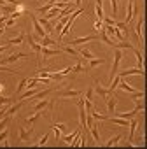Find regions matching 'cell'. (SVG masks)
<instances>
[{
  "instance_id": "6da1fadb",
  "label": "cell",
  "mask_w": 147,
  "mask_h": 149,
  "mask_svg": "<svg viewBox=\"0 0 147 149\" xmlns=\"http://www.w3.org/2000/svg\"><path fill=\"white\" fill-rule=\"evenodd\" d=\"M121 58H123V53H121V49H116V51H114V65H112V68H110V81H112V77L116 76V74H117V70H119Z\"/></svg>"
},
{
  "instance_id": "7a4b0ae2",
  "label": "cell",
  "mask_w": 147,
  "mask_h": 149,
  "mask_svg": "<svg viewBox=\"0 0 147 149\" xmlns=\"http://www.w3.org/2000/svg\"><path fill=\"white\" fill-rule=\"evenodd\" d=\"M37 19H39V23H40V26H42V28L46 30V33H47V35L54 32V25L51 23V19H47L46 16H40V18H37Z\"/></svg>"
},
{
  "instance_id": "3957f363",
  "label": "cell",
  "mask_w": 147,
  "mask_h": 149,
  "mask_svg": "<svg viewBox=\"0 0 147 149\" xmlns=\"http://www.w3.org/2000/svg\"><path fill=\"white\" fill-rule=\"evenodd\" d=\"M93 40H98V35H96V33H95V35H88V37H81V39H74V40H70L68 44L77 46V44H86V42H93Z\"/></svg>"
},
{
  "instance_id": "277c9868",
  "label": "cell",
  "mask_w": 147,
  "mask_h": 149,
  "mask_svg": "<svg viewBox=\"0 0 147 149\" xmlns=\"http://www.w3.org/2000/svg\"><path fill=\"white\" fill-rule=\"evenodd\" d=\"M105 100H107V109H109V114H112V116H114V114H116V100H117V98H116L112 93H109V95L105 97Z\"/></svg>"
},
{
  "instance_id": "5b68a950",
  "label": "cell",
  "mask_w": 147,
  "mask_h": 149,
  "mask_svg": "<svg viewBox=\"0 0 147 149\" xmlns=\"http://www.w3.org/2000/svg\"><path fill=\"white\" fill-rule=\"evenodd\" d=\"M21 58H26V54H25V53H16V54H11L9 58H2V60H0V65H6V63H14V61L21 60Z\"/></svg>"
},
{
  "instance_id": "8992f818",
  "label": "cell",
  "mask_w": 147,
  "mask_h": 149,
  "mask_svg": "<svg viewBox=\"0 0 147 149\" xmlns=\"http://www.w3.org/2000/svg\"><path fill=\"white\" fill-rule=\"evenodd\" d=\"M32 23H33V30H35V33L42 39V37H46L47 33H46V30L40 26V23H39V19H37V16H32Z\"/></svg>"
},
{
  "instance_id": "52a82bcc",
  "label": "cell",
  "mask_w": 147,
  "mask_h": 149,
  "mask_svg": "<svg viewBox=\"0 0 147 149\" xmlns=\"http://www.w3.org/2000/svg\"><path fill=\"white\" fill-rule=\"evenodd\" d=\"M60 53H61V49H49V47H46V46H42V49H40L42 60H46V58H49V56H56V54H60Z\"/></svg>"
},
{
  "instance_id": "ba28073f",
  "label": "cell",
  "mask_w": 147,
  "mask_h": 149,
  "mask_svg": "<svg viewBox=\"0 0 147 149\" xmlns=\"http://www.w3.org/2000/svg\"><path fill=\"white\" fill-rule=\"evenodd\" d=\"M26 39H28V44H30V47H32V51H33V53H37V54L40 56V49H42V46H40L39 42H35V40H33V37H32L30 33L26 35Z\"/></svg>"
},
{
  "instance_id": "9c48e42d",
  "label": "cell",
  "mask_w": 147,
  "mask_h": 149,
  "mask_svg": "<svg viewBox=\"0 0 147 149\" xmlns=\"http://www.w3.org/2000/svg\"><path fill=\"white\" fill-rule=\"evenodd\" d=\"M83 91L81 90H63L60 91V97H70V98H76V97H81Z\"/></svg>"
},
{
  "instance_id": "30bf717a",
  "label": "cell",
  "mask_w": 147,
  "mask_h": 149,
  "mask_svg": "<svg viewBox=\"0 0 147 149\" xmlns=\"http://www.w3.org/2000/svg\"><path fill=\"white\" fill-rule=\"evenodd\" d=\"M135 16V2H133V0H128V13H126V25L131 21V18Z\"/></svg>"
},
{
  "instance_id": "8fae6325",
  "label": "cell",
  "mask_w": 147,
  "mask_h": 149,
  "mask_svg": "<svg viewBox=\"0 0 147 149\" xmlns=\"http://www.w3.org/2000/svg\"><path fill=\"white\" fill-rule=\"evenodd\" d=\"M135 74H140V76H144L145 72H144V68H138V67H137V68H128V70L121 72L119 76H121V77H126V76H135Z\"/></svg>"
},
{
  "instance_id": "7c38bea8",
  "label": "cell",
  "mask_w": 147,
  "mask_h": 149,
  "mask_svg": "<svg viewBox=\"0 0 147 149\" xmlns=\"http://www.w3.org/2000/svg\"><path fill=\"white\" fill-rule=\"evenodd\" d=\"M26 84H28V79L26 77H21L19 79V84H18V88H16V93H14V98H18L19 95H21V91L26 88Z\"/></svg>"
},
{
  "instance_id": "4fadbf2b",
  "label": "cell",
  "mask_w": 147,
  "mask_h": 149,
  "mask_svg": "<svg viewBox=\"0 0 147 149\" xmlns=\"http://www.w3.org/2000/svg\"><path fill=\"white\" fill-rule=\"evenodd\" d=\"M25 39H26V33H25V32H21L16 39H9L6 44H9V46H11V44H18V46H19V44H23V40H25Z\"/></svg>"
},
{
  "instance_id": "5bb4252c",
  "label": "cell",
  "mask_w": 147,
  "mask_h": 149,
  "mask_svg": "<svg viewBox=\"0 0 147 149\" xmlns=\"http://www.w3.org/2000/svg\"><path fill=\"white\" fill-rule=\"evenodd\" d=\"M117 88H119V90H123V91H128V93H133V91H135V88H133V86H130V84H128L123 77H121V81H119Z\"/></svg>"
},
{
  "instance_id": "9a60e30c",
  "label": "cell",
  "mask_w": 147,
  "mask_h": 149,
  "mask_svg": "<svg viewBox=\"0 0 147 149\" xmlns=\"http://www.w3.org/2000/svg\"><path fill=\"white\" fill-rule=\"evenodd\" d=\"M81 130H83V126L79 125V128L76 130V133H72V135H65V137H60V140H63L65 144H72V140H74V139H76V135H77V133H79Z\"/></svg>"
},
{
  "instance_id": "2e32d148",
  "label": "cell",
  "mask_w": 147,
  "mask_h": 149,
  "mask_svg": "<svg viewBox=\"0 0 147 149\" xmlns=\"http://www.w3.org/2000/svg\"><path fill=\"white\" fill-rule=\"evenodd\" d=\"M137 126H138V121L135 119V118H131L130 119V140H133V135H135V132H137Z\"/></svg>"
},
{
  "instance_id": "e0dca14e",
  "label": "cell",
  "mask_w": 147,
  "mask_h": 149,
  "mask_svg": "<svg viewBox=\"0 0 147 149\" xmlns=\"http://www.w3.org/2000/svg\"><path fill=\"white\" fill-rule=\"evenodd\" d=\"M40 44H42V46H46V47H51V46H54V44H56V40H54L51 35H46V37H42V39H40Z\"/></svg>"
},
{
  "instance_id": "ac0fdd59",
  "label": "cell",
  "mask_w": 147,
  "mask_h": 149,
  "mask_svg": "<svg viewBox=\"0 0 147 149\" xmlns=\"http://www.w3.org/2000/svg\"><path fill=\"white\" fill-rule=\"evenodd\" d=\"M110 47H114V49H124V47L133 49V44H130V42H112Z\"/></svg>"
},
{
  "instance_id": "d6986e66",
  "label": "cell",
  "mask_w": 147,
  "mask_h": 149,
  "mask_svg": "<svg viewBox=\"0 0 147 149\" xmlns=\"http://www.w3.org/2000/svg\"><path fill=\"white\" fill-rule=\"evenodd\" d=\"M30 135H32V128L26 132L25 128H19V142H25V140H28L30 139Z\"/></svg>"
},
{
  "instance_id": "ffe728a7",
  "label": "cell",
  "mask_w": 147,
  "mask_h": 149,
  "mask_svg": "<svg viewBox=\"0 0 147 149\" xmlns=\"http://www.w3.org/2000/svg\"><path fill=\"white\" fill-rule=\"evenodd\" d=\"M93 90H95V91H96V93H98V95H100L102 98H105V97L109 95V90H105V88H103V86H100L98 83H96V86H95Z\"/></svg>"
},
{
  "instance_id": "44dd1931",
  "label": "cell",
  "mask_w": 147,
  "mask_h": 149,
  "mask_svg": "<svg viewBox=\"0 0 147 149\" xmlns=\"http://www.w3.org/2000/svg\"><path fill=\"white\" fill-rule=\"evenodd\" d=\"M142 25H144V16H140V19H138V23H137V35L140 37V40L144 42V35H142Z\"/></svg>"
},
{
  "instance_id": "7402d4cb",
  "label": "cell",
  "mask_w": 147,
  "mask_h": 149,
  "mask_svg": "<svg viewBox=\"0 0 147 149\" xmlns=\"http://www.w3.org/2000/svg\"><path fill=\"white\" fill-rule=\"evenodd\" d=\"M102 63H105V58H93V60H89V63H88V70L89 68H93V67H96V65H102Z\"/></svg>"
},
{
  "instance_id": "603a6c76",
  "label": "cell",
  "mask_w": 147,
  "mask_h": 149,
  "mask_svg": "<svg viewBox=\"0 0 147 149\" xmlns=\"http://www.w3.org/2000/svg\"><path fill=\"white\" fill-rule=\"evenodd\" d=\"M35 93H37V88H30V90H28L26 93H23V95H19L18 98H19V100H26V98H30V97H33Z\"/></svg>"
},
{
  "instance_id": "cb8c5ba5",
  "label": "cell",
  "mask_w": 147,
  "mask_h": 149,
  "mask_svg": "<svg viewBox=\"0 0 147 149\" xmlns=\"http://www.w3.org/2000/svg\"><path fill=\"white\" fill-rule=\"evenodd\" d=\"M46 107H49V100H42V102H37L35 104V107H33V111L37 112V111H44Z\"/></svg>"
},
{
  "instance_id": "d4e9b609",
  "label": "cell",
  "mask_w": 147,
  "mask_h": 149,
  "mask_svg": "<svg viewBox=\"0 0 147 149\" xmlns=\"http://www.w3.org/2000/svg\"><path fill=\"white\" fill-rule=\"evenodd\" d=\"M40 116H42V114H40V111H37V112H35L33 116H30V118L26 119V123H28V125L32 126V125H35V123H37V121L40 119Z\"/></svg>"
},
{
  "instance_id": "484cf974",
  "label": "cell",
  "mask_w": 147,
  "mask_h": 149,
  "mask_svg": "<svg viewBox=\"0 0 147 149\" xmlns=\"http://www.w3.org/2000/svg\"><path fill=\"white\" fill-rule=\"evenodd\" d=\"M89 132H91V135H93L95 142H96V144H100V132H98V126H95V125H93V126L89 128Z\"/></svg>"
},
{
  "instance_id": "4316f807",
  "label": "cell",
  "mask_w": 147,
  "mask_h": 149,
  "mask_svg": "<svg viewBox=\"0 0 147 149\" xmlns=\"http://www.w3.org/2000/svg\"><path fill=\"white\" fill-rule=\"evenodd\" d=\"M21 107H23V100H19V102H18L16 105H12L11 109H7V114H9V116H12V114H14V112H18V111L21 109Z\"/></svg>"
},
{
  "instance_id": "83f0119b",
  "label": "cell",
  "mask_w": 147,
  "mask_h": 149,
  "mask_svg": "<svg viewBox=\"0 0 147 149\" xmlns=\"http://www.w3.org/2000/svg\"><path fill=\"white\" fill-rule=\"evenodd\" d=\"M81 56H83V58H86V60H93V58H95V54H93V53H91L88 47L81 49Z\"/></svg>"
},
{
  "instance_id": "f1b7e54d",
  "label": "cell",
  "mask_w": 147,
  "mask_h": 149,
  "mask_svg": "<svg viewBox=\"0 0 147 149\" xmlns=\"http://www.w3.org/2000/svg\"><path fill=\"white\" fill-rule=\"evenodd\" d=\"M121 139H123V135L119 133V135H116V137H112V139H110L109 142H105V146H107V147H112V146H116V144H117V142H119Z\"/></svg>"
},
{
  "instance_id": "f546056e",
  "label": "cell",
  "mask_w": 147,
  "mask_h": 149,
  "mask_svg": "<svg viewBox=\"0 0 147 149\" xmlns=\"http://www.w3.org/2000/svg\"><path fill=\"white\" fill-rule=\"evenodd\" d=\"M16 98H14V95L12 97H4V95H0V105H4V104H12Z\"/></svg>"
},
{
  "instance_id": "4dcf8cb0",
  "label": "cell",
  "mask_w": 147,
  "mask_h": 149,
  "mask_svg": "<svg viewBox=\"0 0 147 149\" xmlns=\"http://www.w3.org/2000/svg\"><path fill=\"white\" fill-rule=\"evenodd\" d=\"M81 70H83V58H77V63L72 67V72L77 74V72H81Z\"/></svg>"
},
{
  "instance_id": "1f68e13d",
  "label": "cell",
  "mask_w": 147,
  "mask_h": 149,
  "mask_svg": "<svg viewBox=\"0 0 147 149\" xmlns=\"http://www.w3.org/2000/svg\"><path fill=\"white\" fill-rule=\"evenodd\" d=\"M133 51H135V54H137V63H138V68H142V63H144V56H142V53H140L138 49H135V47H133Z\"/></svg>"
},
{
  "instance_id": "d6a6232c",
  "label": "cell",
  "mask_w": 147,
  "mask_h": 149,
  "mask_svg": "<svg viewBox=\"0 0 147 149\" xmlns=\"http://www.w3.org/2000/svg\"><path fill=\"white\" fill-rule=\"evenodd\" d=\"M84 105H86L84 109H86V112H88V114H91V112L95 111V105H93V102H91V100H84Z\"/></svg>"
},
{
  "instance_id": "836d02e7",
  "label": "cell",
  "mask_w": 147,
  "mask_h": 149,
  "mask_svg": "<svg viewBox=\"0 0 147 149\" xmlns=\"http://www.w3.org/2000/svg\"><path fill=\"white\" fill-rule=\"evenodd\" d=\"M61 51H65V53H68V54H72V56H76V58L79 56V53H77L76 49H72L70 46H63V49H61Z\"/></svg>"
},
{
  "instance_id": "e575fe53",
  "label": "cell",
  "mask_w": 147,
  "mask_h": 149,
  "mask_svg": "<svg viewBox=\"0 0 147 149\" xmlns=\"http://www.w3.org/2000/svg\"><path fill=\"white\" fill-rule=\"evenodd\" d=\"M103 25H109V26H116V21L114 19H110V18H107V16H103Z\"/></svg>"
},
{
  "instance_id": "d590c367",
  "label": "cell",
  "mask_w": 147,
  "mask_h": 149,
  "mask_svg": "<svg viewBox=\"0 0 147 149\" xmlns=\"http://www.w3.org/2000/svg\"><path fill=\"white\" fill-rule=\"evenodd\" d=\"M117 4H119V0H110V6H112V14H114V16L117 14Z\"/></svg>"
},
{
  "instance_id": "8d00e7d4",
  "label": "cell",
  "mask_w": 147,
  "mask_h": 149,
  "mask_svg": "<svg viewBox=\"0 0 147 149\" xmlns=\"http://www.w3.org/2000/svg\"><path fill=\"white\" fill-rule=\"evenodd\" d=\"M7 137H9V130H7V128H4V130H2V133H0V142H4Z\"/></svg>"
},
{
  "instance_id": "74e56055",
  "label": "cell",
  "mask_w": 147,
  "mask_h": 149,
  "mask_svg": "<svg viewBox=\"0 0 147 149\" xmlns=\"http://www.w3.org/2000/svg\"><path fill=\"white\" fill-rule=\"evenodd\" d=\"M51 128H53V132H54V137H56V140H60V137H61V135H60V132H61V130H60L56 125H53Z\"/></svg>"
},
{
  "instance_id": "f35d334b",
  "label": "cell",
  "mask_w": 147,
  "mask_h": 149,
  "mask_svg": "<svg viewBox=\"0 0 147 149\" xmlns=\"http://www.w3.org/2000/svg\"><path fill=\"white\" fill-rule=\"evenodd\" d=\"M39 83V77H33V79H28V88H35V84Z\"/></svg>"
},
{
  "instance_id": "ab89813d",
  "label": "cell",
  "mask_w": 147,
  "mask_h": 149,
  "mask_svg": "<svg viewBox=\"0 0 147 149\" xmlns=\"http://www.w3.org/2000/svg\"><path fill=\"white\" fill-rule=\"evenodd\" d=\"M93 93H95V90L89 88V90L86 91V100H93Z\"/></svg>"
},
{
  "instance_id": "60d3db41",
  "label": "cell",
  "mask_w": 147,
  "mask_h": 149,
  "mask_svg": "<svg viewBox=\"0 0 147 149\" xmlns=\"http://www.w3.org/2000/svg\"><path fill=\"white\" fill-rule=\"evenodd\" d=\"M47 139H49V135H47V133H46V135H44V137H42V139H40V140H39V142H37V146H44V144H46V142H47Z\"/></svg>"
},
{
  "instance_id": "b9f144b4",
  "label": "cell",
  "mask_w": 147,
  "mask_h": 149,
  "mask_svg": "<svg viewBox=\"0 0 147 149\" xmlns=\"http://www.w3.org/2000/svg\"><path fill=\"white\" fill-rule=\"evenodd\" d=\"M56 126H58L60 130H63V132H65V130H68V125H67V123H56Z\"/></svg>"
},
{
  "instance_id": "7bdbcfd3",
  "label": "cell",
  "mask_w": 147,
  "mask_h": 149,
  "mask_svg": "<svg viewBox=\"0 0 147 149\" xmlns=\"http://www.w3.org/2000/svg\"><path fill=\"white\" fill-rule=\"evenodd\" d=\"M70 72H72V67H67V68H63L60 74H61V76H67V74H70Z\"/></svg>"
},
{
  "instance_id": "ee69618b",
  "label": "cell",
  "mask_w": 147,
  "mask_h": 149,
  "mask_svg": "<svg viewBox=\"0 0 147 149\" xmlns=\"http://www.w3.org/2000/svg\"><path fill=\"white\" fill-rule=\"evenodd\" d=\"M4 2H6V4H12V6H14V7H16V6H19V4H21V2H18V0H4Z\"/></svg>"
},
{
  "instance_id": "f6af8a7d",
  "label": "cell",
  "mask_w": 147,
  "mask_h": 149,
  "mask_svg": "<svg viewBox=\"0 0 147 149\" xmlns=\"http://www.w3.org/2000/svg\"><path fill=\"white\" fill-rule=\"evenodd\" d=\"M100 30H102V21L98 19V21L95 23V32H100Z\"/></svg>"
},
{
  "instance_id": "bcb514c9",
  "label": "cell",
  "mask_w": 147,
  "mask_h": 149,
  "mask_svg": "<svg viewBox=\"0 0 147 149\" xmlns=\"http://www.w3.org/2000/svg\"><path fill=\"white\" fill-rule=\"evenodd\" d=\"M12 25H14V19H12V18H9V19L6 21V26H12Z\"/></svg>"
},
{
  "instance_id": "7dc6e473",
  "label": "cell",
  "mask_w": 147,
  "mask_h": 149,
  "mask_svg": "<svg viewBox=\"0 0 147 149\" xmlns=\"http://www.w3.org/2000/svg\"><path fill=\"white\" fill-rule=\"evenodd\" d=\"M9 47V44H4V46H0V53H2V51H6Z\"/></svg>"
},
{
  "instance_id": "c3c4849f",
  "label": "cell",
  "mask_w": 147,
  "mask_h": 149,
  "mask_svg": "<svg viewBox=\"0 0 147 149\" xmlns=\"http://www.w3.org/2000/svg\"><path fill=\"white\" fill-rule=\"evenodd\" d=\"M4 32H6V30H0V35H2V33H4Z\"/></svg>"
},
{
  "instance_id": "681fc988",
  "label": "cell",
  "mask_w": 147,
  "mask_h": 149,
  "mask_svg": "<svg viewBox=\"0 0 147 149\" xmlns=\"http://www.w3.org/2000/svg\"><path fill=\"white\" fill-rule=\"evenodd\" d=\"M0 18H2V13H0Z\"/></svg>"
}]
</instances>
